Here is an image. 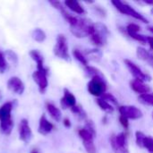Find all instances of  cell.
I'll use <instances>...</instances> for the list:
<instances>
[{"instance_id": "25", "label": "cell", "mask_w": 153, "mask_h": 153, "mask_svg": "<svg viewBox=\"0 0 153 153\" xmlns=\"http://www.w3.org/2000/svg\"><path fill=\"white\" fill-rule=\"evenodd\" d=\"M73 54H74V56L82 65H83L85 67L88 66V59H87V57H86L79 49H74Z\"/></svg>"}, {"instance_id": "41", "label": "cell", "mask_w": 153, "mask_h": 153, "mask_svg": "<svg viewBox=\"0 0 153 153\" xmlns=\"http://www.w3.org/2000/svg\"><path fill=\"white\" fill-rule=\"evenodd\" d=\"M30 153H39V152H38V150L34 149V150H32V151H31V152Z\"/></svg>"}, {"instance_id": "14", "label": "cell", "mask_w": 153, "mask_h": 153, "mask_svg": "<svg viewBox=\"0 0 153 153\" xmlns=\"http://www.w3.org/2000/svg\"><path fill=\"white\" fill-rule=\"evenodd\" d=\"M54 129V125L52 123H50L45 115H42L40 119H39V133L42 135H47L48 134H50Z\"/></svg>"}, {"instance_id": "24", "label": "cell", "mask_w": 153, "mask_h": 153, "mask_svg": "<svg viewBox=\"0 0 153 153\" xmlns=\"http://www.w3.org/2000/svg\"><path fill=\"white\" fill-rule=\"evenodd\" d=\"M139 100L141 103L153 107V93H146L139 95Z\"/></svg>"}, {"instance_id": "5", "label": "cell", "mask_w": 153, "mask_h": 153, "mask_svg": "<svg viewBox=\"0 0 153 153\" xmlns=\"http://www.w3.org/2000/svg\"><path fill=\"white\" fill-rule=\"evenodd\" d=\"M54 54L65 61H70V55L68 51L67 40L65 35L59 34L56 38V42L54 47Z\"/></svg>"}, {"instance_id": "35", "label": "cell", "mask_w": 153, "mask_h": 153, "mask_svg": "<svg viewBox=\"0 0 153 153\" xmlns=\"http://www.w3.org/2000/svg\"><path fill=\"white\" fill-rule=\"evenodd\" d=\"M49 3H50L56 9H57V10H59V11H61V10L64 8L63 4H62L61 2H59V1H49Z\"/></svg>"}, {"instance_id": "26", "label": "cell", "mask_w": 153, "mask_h": 153, "mask_svg": "<svg viewBox=\"0 0 153 153\" xmlns=\"http://www.w3.org/2000/svg\"><path fill=\"white\" fill-rule=\"evenodd\" d=\"M143 148L148 150L150 153H153V138L151 136H146L143 140Z\"/></svg>"}, {"instance_id": "13", "label": "cell", "mask_w": 153, "mask_h": 153, "mask_svg": "<svg viewBox=\"0 0 153 153\" xmlns=\"http://www.w3.org/2000/svg\"><path fill=\"white\" fill-rule=\"evenodd\" d=\"M130 85H131V88L133 89V91H135L136 93H139L140 95L150 93V91H151V88L149 87V85H147L144 82L137 80V79L133 80L131 82Z\"/></svg>"}, {"instance_id": "6", "label": "cell", "mask_w": 153, "mask_h": 153, "mask_svg": "<svg viewBox=\"0 0 153 153\" xmlns=\"http://www.w3.org/2000/svg\"><path fill=\"white\" fill-rule=\"evenodd\" d=\"M48 69L45 66L37 67V70L32 74V78L34 82L37 83V85L39 86V90L42 94L45 93L48 85Z\"/></svg>"}, {"instance_id": "11", "label": "cell", "mask_w": 153, "mask_h": 153, "mask_svg": "<svg viewBox=\"0 0 153 153\" xmlns=\"http://www.w3.org/2000/svg\"><path fill=\"white\" fill-rule=\"evenodd\" d=\"M7 87L12 92L18 94V95H22L25 90V86H24L23 82L19 77H16V76L11 77L8 80Z\"/></svg>"}, {"instance_id": "42", "label": "cell", "mask_w": 153, "mask_h": 153, "mask_svg": "<svg viewBox=\"0 0 153 153\" xmlns=\"http://www.w3.org/2000/svg\"><path fill=\"white\" fill-rule=\"evenodd\" d=\"M152 118H153V112H152Z\"/></svg>"}, {"instance_id": "3", "label": "cell", "mask_w": 153, "mask_h": 153, "mask_svg": "<svg viewBox=\"0 0 153 153\" xmlns=\"http://www.w3.org/2000/svg\"><path fill=\"white\" fill-rule=\"evenodd\" d=\"M87 88H88L89 93H91L92 96L101 97L106 93L107 84L102 75H96V76H93L91 79V81L88 82Z\"/></svg>"}, {"instance_id": "40", "label": "cell", "mask_w": 153, "mask_h": 153, "mask_svg": "<svg viewBox=\"0 0 153 153\" xmlns=\"http://www.w3.org/2000/svg\"><path fill=\"white\" fill-rule=\"evenodd\" d=\"M148 29H149V30L152 32L153 34V26H150V27H148Z\"/></svg>"}, {"instance_id": "34", "label": "cell", "mask_w": 153, "mask_h": 153, "mask_svg": "<svg viewBox=\"0 0 153 153\" xmlns=\"http://www.w3.org/2000/svg\"><path fill=\"white\" fill-rule=\"evenodd\" d=\"M119 121H120V124L123 126L124 128H126V129L128 128V126H129V122H128V119H127V118H126V117H123V116H120V117H119Z\"/></svg>"}, {"instance_id": "1", "label": "cell", "mask_w": 153, "mask_h": 153, "mask_svg": "<svg viewBox=\"0 0 153 153\" xmlns=\"http://www.w3.org/2000/svg\"><path fill=\"white\" fill-rule=\"evenodd\" d=\"M94 23L91 22V20L79 18L78 22L75 25L70 27L71 32L77 38H84L87 36H91L93 32Z\"/></svg>"}, {"instance_id": "12", "label": "cell", "mask_w": 153, "mask_h": 153, "mask_svg": "<svg viewBox=\"0 0 153 153\" xmlns=\"http://www.w3.org/2000/svg\"><path fill=\"white\" fill-rule=\"evenodd\" d=\"M60 104H61V107L65 109L67 108H72L73 107L76 106V98L69 90L65 89L64 90V96L61 99Z\"/></svg>"}, {"instance_id": "4", "label": "cell", "mask_w": 153, "mask_h": 153, "mask_svg": "<svg viewBox=\"0 0 153 153\" xmlns=\"http://www.w3.org/2000/svg\"><path fill=\"white\" fill-rule=\"evenodd\" d=\"M114 6L123 14H126V15H129L140 22H143L144 23H148V20L143 15L141 14L139 12H137L136 10H134L130 4H128L126 2H122V1H119V0H114L111 2Z\"/></svg>"}, {"instance_id": "28", "label": "cell", "mask_w": 153, "mask_h": 153, "mask_svg": "<svg viewBox=\"0 0 153 153\" xmlns=\"http://www.w3.org/2000/svg\"><path fill=\"white\" fill-rule=\"evenodd\" d=\"M83 146H84L87 153H97V150H96V147L94 144V141L83 142Z\"/></svg>"}, {"instance_id": "7", "label": "cell", "mask_w": 153, "mask_h": 153, "mask_svg": "<svg viewBox=\"0 0 153 153\" xmlns=\"http://www.w3.org/2000/svg\"><path fill=\"white\" fill-rule=\"evenodd\" d=\"M110 142L116 153H128L127 137L125 133H120L117 136H113Z\"/></svg>"}, {"instance_id": "15", "label": "cell", "mask_w": 153, "mask_h": 153, "mask_svg": "<svg viewBox=\"0 0 153 153\" xmlns=\"http://www.w3.org/2000/svg\"><path fill=\"white\" fill-rule=\"evenodd\" d=\"M13 110V104L6 102L0 108V122H6L12 120L11 113Z\"/></svg>"}, {"instance_id": "32", "label": "cell", "mask_w": 153, "mask_h": 153, "mask_svg": "<svg viewBox=\"0 0 153 153\" xmlns=\"http://www.w3.org/2000/svg\"><path fill=\"white\" fill-rule=\"evenodd\" d=\"M101 99L104 100H106V101H108V103H109V102H112V103H114L115 105H117V99H116L112 94H110V93H105L103 96H101Z\"/></svg>"}, {"instance_id": "19", "label": "cell", "mask_w": 153, "mask_h": 153, "mask_svg": "<svg viewBox=\"0 0 153 153\" xmlns=\"http://www.w3.org/2000/svg\"><path fill=\"white\" fill-rule=\"evenodd\" d=\"M13 127V119L10 121H6V122H0V130L5 135H10V134L12 133Z\"/></svg>"}, {"instance_id": "38", "label": "cell", "mask_w": 153, "mask_h": 153, "mask_svg": "<svg viewBox=\"0 0 153 153\" xmlns=\"http://www.w3.org/2000/svg\"><path fill=\"white\" fill-rule=\"evenodd\" d=\"M64 126H65V127H71V122H70V120L68 119V118H65L64 119Z\"/></svg>"}, {"instance_id": "31", "label": "cell", "mask_w": 153, "mask_h": 153, "mask_svg": "<svg viewBox=\"0 0 153 153\" xmlns=\"http://www.w3.org/2000/svg\"><path fill=\"white\" fill-rule=\"evenodd\" d=\"M7 68V64L5 60V56L2 51H0V73H4Z\"/></svg>"}, {"instance_id": "29", "label": "cell", "mask_w": 153, "mask_h": 153, "mask_svg": "<svg viewBox=\"0 0 153 153\" xmlns=\"http://www.w3.org/2000/svg\"><path fill=\"white\" fill-rule=\"evenodd\" d=\"M85 72H86V74H87L89 76H91V78H92L93 76H96V75H101L100 72L98 69H96L95 67H92V66H89V65L85 67Z\"/></svg>"}, {"instance_id": "27", "label": "cell", "mask_w": 153, "mask_h": 153, "mask_svg": "<svg viewBox=\"0 0 153 153\" xmlns=\"http://www.w3.org/2000/svg\"><path fill=\"white\" fill-rule=\"evenodd\" d=\"M71 111L74 113V114H75V115H77L79 117H81L82 119H84L85 117H86V113H85V111L82 109V108L81 107V106H79V105H76V106H74V107H73L72 108H71Z\"/></svg>"}, {"instance_id": "22", "label": "cell", "mask_w": 153, "mask_h": 153, "mask_svg": "<svg viewBox=\"0 0 153 153\" xmlns=\"http://www.w3.org/2000/svg\"><path fill=\"white\" fill-rule=\"evenodd\" d=\"M96 102L98 104V106L105 112L107 113H113L114 111V108L106 100H102V99H97L96 100Z\"/></svg>"}, {"instance_id": "17", "label": "cell", "mask_w": 153, "mask_h": 153, "mask_svg": "<svg viewBox=\"0 0 153 153\" xmlns=\"http://www.w3.org/2000/svg\"><path fill=\"white\" fill-rule=\"evenodd\" d=\"M65 5L68 7L71 11L74 12L75 13H78V14L85 13V10L82 7V5L75 0H66L65 1Z\"/></svg>"}, {"instance_id": "9", "label": "cell", "mask_w": 153, "mask_h": 153, "mask_svg": "<svg viewBox=\"0 0 153 153\" xmlns=\"http://www.w3.org/2000/svg\"><path fill=\"white\" fill-rule=\"evenodd\" d=\"M118 111L120 113V116L125 117L128 120H136L143 117V112L135 106H120Z\"/></svg>"}, {"instance_id": "10", "label": "cell", "mask_w": 153, "mask_h": 153, "mask_svg": "<svg viewBox=\"0 0 153 153\" xmlns=\"http://www.w3.org/2000/svg\"><path fill=\"white\" fill-rule=\"evenodd\" d=\"M19 137H20V140L25 143H28L32 137V132H31L30 126L27 119H22L20 122Z\"/></svg>"}, {"instance_id": "36", "label": "cell", "mask_w": 153, "mask_h": 153, "mask_svg": "<svg viewBox=\"0 0 153 153\" xmlns=\"http://www.w3.org/2000/svg\"><path fill=\"white\" fill-rule=\"evenodd\" d=\"M147 43L149 44L151 49L153 50V37H151V36L147 37Z\"/></svg>"}, {"instance_id": "21", "label": "cell", "mask_w": 153, "mask_h": 153, "mask_svg": "<svg viewBox=\"0 0 153 153\" xmlns=\"http://www.w3.org/2000/svg\"><path fill=\"white\" fill-rule=\"evenodd\" d=\"M78 134L81 137V139L82 140V142H90V141H94V135L89 131L87 130L85 127L82 129H80L78 131Z\"/></svg>"}, {"instance_id": "16", "label": "cell", "mask_w": 153, "mask_h": 153, "mask_svg": "<svg viewBox=\"0 0 153 153\" xmlns=\"http://www.w3.org/2000/svg\"><path fill=\"white\" fill-rule=\"evenodd\" d=\"M136 55L141 60L147 62L151 66L153 67V55L150 51H148L147 49H145L143 48L138 47L137 50H136Z\"/></svg>"}, {"instance_id": "23", "label": "cell", "mask_w": 153, "mask_h": 153, "mask_svg": "<svg viewBox=\"0 0 153 153\" xmlns=\"http://www.w3.org/2000/svg\"><path fill=\"white\" fill-rule=\"evenodd\" d=\"M32 39L37 41V42H43L45 39H46V33L44 32V30H42L41 29L39 28H37L35 29L33 31H32Z\"/></svg>"}, {"instance_id": "30", "label": "cell", "mask_w": 153, "mask_h": 153, "mask_svg": "<svg viewBox=\"0 0 153 153\" xmlns=\"http://www.w3.org/2000/svg\"><path fill=\"white\" fill-rule=\"evenodd\" d=\"M146 137V135L140 131H137L135 133V140H136V143L139 147L143 148V140Z\"/></svg>"}, {"instance_id": "20", "label": "cell", "mask_w": 153, "mask_h": 153, "mask_svg": "<svg viewBox=\"0 0 153 153\" xmlns=\"http://www.w3.org/2000/svg\"><path fill=\"white\" fill-rule=\"evenodd\" d=\"M30 56L36 62L37 67L44 66V58H43L42 55L38 50H31L30 52Z\"/></svg>"}, {"instance_id": "18", "label": "cell", "mask_w": 153, "mask_h": 153, "mask_svg": "<svg viewBox=\"0 0 153 153\" xmlns=\"http://www.w3.org/2000/svg\"><path fill=\"white\" fill-rule=\"evenodd\" d=\"M47 110L48 112V114L50 115V117L56 120V122H59L62 117L61 111L58 108H56L54 104L52 103H47Z\"/></svg>"}, {"instance_id": "2", "label": "cell", "mask_w": 153, "mask_h": 153, "mask_svg": "<svg viewBox=\"0 0 153 153\" xmlns=\"http://www.w3.org/2000/svg\"><path fill=\"white\" fill-rule=\"evenodd\" d=\"M108 35H109V31L107 26L104 23L97 22L94 23L93 32L91 35V40L95 46L102 47L107 43Z\"/></svg>"}, {"instance_id": "39", "label": "cell", "mask_w": 153, "mask_h": 153, "mask_svg": "<svg viewBox=\"0 0 153 153\" xmlns=\"http://www.w3.org/2000/svg\"><path fill=\"white\" fill-rule=\"evenodd\" d=\"M145 4H151V5H152L153 6V0H145V1H143Z\"/></svg>"}, {"instance_id": "33", "label": "cell", "mask_w": 153, "mask_h": 153, "mask_svg": "<svg viewBox=\"0 0 153 153\" xmlns=\"http://www.w3.org/2000/svg\"><path fill=\"white\" fill-rule=\"evenodd\" d=\"M85 128L87 130H89L94 136H96V131H95V127H94V125L91 121H87L86 123V126H85Z\"/></svg>"}, {"instance_id": "8", "label": "cell", "mask_w": 153, "mask_h": 153, "mask_svg": "<svg viewBox=\"0 0 153 153\" xmlns=\"http://www.w3.org/2000/svg\"><path fill=\"white\" fill-rule=\"evenodd\" d=\"M126 65L127 66V68L129 69V71L131 72V74H133V76L140 81L143 82H146V81H151V77L146 74L145 73L143 72V70L136 65L134 64L133 61L129 60V59H125L124 60Z\"/></svg>"}, {"instance_id": "37", "label": "cell", "mask_w": 153, "mask_h": 153, "mask_svg": "<svg viewBox=\"0 0 153 153\" xmlns=\"http://www.w3.org/2000/svg\"><path fill=\"white\" fill-rule=\"evenodd\" d=\"M96 11H97L100 14H101V16H105V15H106V13H105L104 9H102V8H100V7H96Z\"/></svg>"}]
</instances>
